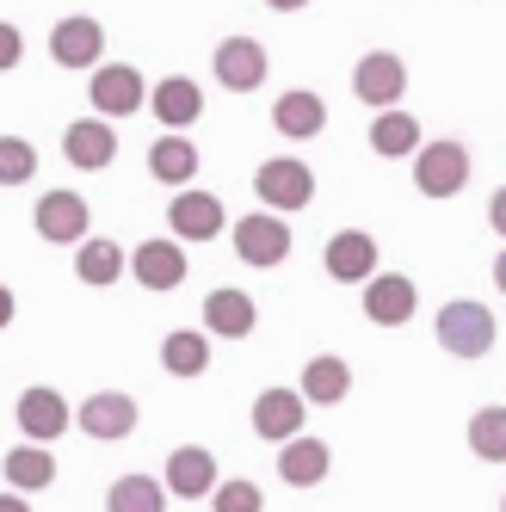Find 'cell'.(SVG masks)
<instances>
[{
	"mask_svg": "<svg viewBox=\"0 0 506 512\" xmlns=\"http://www.w3.org/2000/svg\"><path fill=\"white\" fill-rule=\"evenodd\" d=\"M253 321H260V309H253L247 290H210V297H204V327H210L216 340L253 334Z\"/></svg>",
	"mask_w": 506,
	"mask_h": 512,
	"instance_id": "19",
	"label": "cell"
},
{
	"mask_svg": "<svg viewBox=\"0 0 506 512\" xmlns=\"http://www.w3.org/2000/svg\"><path fill=\"white\" fill-rule=\"evenodd\" d=\"M488 223H494V235H506V186H500L494 204H488Z\"/></svg>",
	"mask_w": 506,
	"mask_h": 512,
	"instance_id": "34",
	"label": "cell"
},
{
	"mask_svg": "<svg viewBox=\"0 0 506 512\" xmlns=\"http://www.w3.org/2000/svg\"><path fill=\"white\" fill-rule=\"evenodd\" d=\"M371 149L377 155H389V161H402V155H414L420 149V124H414V112H377V124H371Z\"/></svg>",
	"mask_w": 506,
	"mask_h": 512,
	"instance_id": "26",
	"label": "cell"
},
{
	"mask_svg": "<svg viewBox=\"0 0 506 512\" xmlns=\"http://www.w3.org/2000/svg\"><path fill=\"white\" fill-rule=\"evenodd\" d=\"M7 482H13V494H38V488H50L56 482V457L44 451V445H19V451H7Z\"/></svg>",
	"mask_w": 506,
	"mask_h": 512,
	"instance_id": "25",
	"label": "cell"
},
{
	"mask_svg": "<svg viewBox=\"0 0 506 512\" xmlns=\"http://www.w3.org/2000/svg\"><path fill=\"white\" fill-rule=\"evenodd\" d=\"M494 284H500V297H506V253L494 260Z\"/></svg>",
	"mask_w": 506,
	"mask_h": 512,
	"instance_id": "38",
	"label": "cell"
},
{
	"mask_svg": "<svg viewBox=\"0 0 506 512\" xmlns=\"http://www.w3.org/2000/svg\"><path fill=\"white\" fill-rule=\"evenodd\" d=\"M105 512H167V488L155 475H118L105 494Z\"/></svg>",
	"mask_w": 506,
	"mask_h": 512,
	"instance_id": "27",
	"label": "cell"
},
{
	"mask_svg": "<svg viewBox=\"0 0 506 512\" xmlns=\"http://www.w3.org/2000/svg\"><path fill=\"white\" fill-rule=\"evenodd\" d=\"M210 68H216V81H223L229 93H253V87H266V50L253 44V38H223L216 44V56H210Z\"/></svg>",
	"mask_w": 506,
	"mask_h": 512,
	"instance_id": "8",
	"label": "cell"
},
{
	"mask_svg": "<svg viewBox=\"0 0 506 512\" xmlns=\"http://www.w3.org/2000/svg\"><path fill=\"white\" fill-rule=\"evenodd\" d=\"M235 253H241L247 266H278L284 253H291V223L272 216V210L241 216V223H235Z\"/></svg>",
	"mask_w": 506,
	"mask_h": 512,
	"instance_id": "5",
	"label": "cell"
},
{
	"mask_svg": "<svg viewBox=\"0 0 506 512\" xmlns=\"http://www.w3.org/2000/svg\"><path fill=\"white\" fill-rule=\"evenodd\" d=\"M19 50H25V38H19V25H0V75L19 62Z\"/></svg>",
	"mask_w": 506,
	"mask_h": 512,
	"instance_id": "33",
	"label": "cell"
},
{
	"mask_svg": "<svg viewBox=\"0 0 506 512\" xmlns=\"http://www.w3.org/2000/svg\"><path fill=\"white\" fill-rule=\"evenodd\" d=\"M0 512H31V506H25L19 494H0Z\"/></svg>",
	"mask_w": 506,
	"mask_h": 512,
	"instance_id": "37",
	"label": "cell"
},
{
	"mask_svg": "<svg viewBox=\"0 0 506 512\" xmlns=\"http://www.w3.org/2000/svg\"><path fill=\"white\" fill-rule=\"evenodd\" d=\"M352 395V371L346 358H309L303 364V401H315V408H334V401Z\"/></svg>",
	"mask_w": 506,
	"mask_h": 512,
	"instance_id": "23",
	"label": "cell"
},
{
	"mask_svg": "<svg viewBox=\"0 0 506 512\" xmlns=\"http://www.w3.org/2000/svg\"><path fill=\"white\" fill-rule=\"evenodd\" d=\"M112 149H118V136H112V124H105V118H81V124L62 130V155L75 161V167H87V173L112 167Z\"/></svg>",
	"mask_w": 506,
	"mask_h": 512,
	"instance_id": "17",
	"label": "cell"
},
{
	"mask_svg": "<svg viewBox=\"0 0 506 512\" xmlns=\"http://www.w3.org/2000/svg\"><path fill=\"white\" fill-rule=\"evenodd\" d=\"M38 173V149L25 136H0V186H25Z\"/></svg>",
	"mask_w": 506,
	"mask_h": 512,
	"instance_id": "31",
	"label": "cell"
},
{
	"mask_svg": "<svg viewBox=\"0 0 506 512\" xmlns=\"http://www.w3.org/2000/svg\"><path fill=\"white\" fill-rule=\"evenodd\" d=\"M99 50H105V25L99 19H62L50 31V56L62 68H99Z\"/></svg>",
	"mask_w": 506,
	"mask_h": 512,
	"instance_id": "15",
	"label": "cell"
},
{
	"mask_svg": "<svg viewBox=\"0 0 506 512\" xmlns=\"http://www.w3.org/2000/svg\"><path fill=\"white\" fill-rule=\"evenodd\" d=\"M328 278H340V284H371L377 278V241L365 229H340L328 241Z\"/></svg>",
	"mask_w": 506,
	"mask_h": 512,
	"instance_id": "13",
	"label": "cell"
},
{
	"mask_svg": "<svg viewBox=\"0 0 506 512\" xmlns=\"http://www.w3.org/2000/svg\"><path fill=\"white\" fill-rule=\"evenodd\" d=\"M75 278H81V284H118V278H124V253H118V241H81V253H75Z\"/></svg>",
	"mask_w": 506,
	"mask_h": 512,
	"instance_id": "29",
	"label": "cell"
},
{
	"mask_svg": "<svg viewBox=\"0 0 506 512\" xmlns=\"http://www.w3.org/2000/svg\"><path fill=\"white\" fill-rule=\"evenodd\" d=\"M272 13H297V7H309V0H266Z\"/></svg>",
	"mask_w": 506,
	"mask_h": 512,
	"instance_id": "36",
	"label": "cell"
},
{
	"mask_svg": "<svg viewBox=\"0 0 506 512\" xmlns=\"http://www.w3.org/2000/svg\"><path fill=\"white\" fill-rule=\"evenodd\" d=\"M93 112L99 118H130L136 105H149V87H142V75L130 62H105V68H93Z\"/></svg>",
	"mask_w": 506,
	"mask_h": 512,
	"instance_id": "6",
	"label": "cell"
},
{
	"mask_svg": "<svg viewBox=\"0 0 506 512\" xmlns=\"http://www.w3.org/2000/svg\"><path fill=\"white\" fill-rule=\"evenodd\" d=\"M414 309H420L414 278H402V272H377V278L365 284V315H371L377 327H402V321H414Z\"/></svg>",
	"mask_w": 506,
	"mask_h": 512,
	"instance_id": "11",
	"label": "cell"
},
{
	"mask_svg": "<svg viewBox=\"0 0 506 512\" xmlns=\"http://www.w3.org/2000/svg\"><path fill=\"white\" fill-rule=\"evenodd\" d=\"M75 420H81L87 438H105V445H112V438H130V432H136V401H130L124 389H99V395L81 401Z\"/></svg>",
	"mask_w": 506,
	"mask_h": 512,
	"instance_id": "10",
	"label": "cell"
},
{
	"mask_svg": "<svg viewBox=\"0 0 506 512\" xmlns=\"http://www.w3.org/2000/svg\"><path fill=\"white\" fill-rule=\"evenodd\" d=\"M149 105H155V118H161L167 130H186V124L204 118V93H198V81H186V75H167V81L149 93Z\"/></svg>",
	"mask_w": 506,
	"mask_h": 512,
	"instance_id": "21",
	"label": "cell"
},
{
	"mask_svg": "<svg viewBox=\"0 0 506 512\" xmlns=\"http://www.w3.org/2000/svg\"><path fill=\"white\" fill-rule=\"evenodd\" d=\"M272 130H278V136H291V142H309V136L328 130V105L297 87V93H284V99L272 105Z\"/></svg>",
	"mask_w": 506,
	"mask_h": 512,
	"instance_id": "20",
	"label": "cell"
},
{
	"mask_svg": "<svg viewBox=\"0 0 506 512\" xmlns=\"http://www.w3.org/2000/svg\"><path fill=\"white\" fill-rule=\"evenodd\" d=\"M149 173L161 179V186H192V179H198V149L186 136H161L149 149Z\"/></svg>",
	"mask_w": 506,
	"mask_h": 512,
	"instance_id": "24",
	"label": "cell"
},
{
	"mask_svg": "<svg viewBox=\"0 0 506 512\" xmlns=\"http://www.w3.org/2000/svg\"><path fill=\"white\" fill-rule=\"evenodd\" d=\"M303 414H309L303 389H266L260 401H253V432H260L266 445H284V438L303 432Z\"/></svg>",
	"mask_w": 506,
	"mask_h": 512,
	"instance_id": "9",
	"label": "cell"
},
{
	"mask_svg": "<svg viewBox=\"0 0 506 512\" xmlns=\"http://www.w3.org/2000/svg\"><path fill=\"white\" fill-rule=\"evenodd\" d=\"M439 346L457 358H482L494 346V315L482 303H445L439 309Z\"/></svg>",
	"mask_w": 506,
	"mask_h": 512,
	"instance_id": "1",
	"label": "cell"
},
{
	"mask_svg": "<svg viewBox=\"0 0 506 512\" xmlns=\"http://www.w3.org/2000/svg\"><path fill=\"white\" fill-rule=\"evenodd\" d=\"M13 414H19V432L31 438V445H50V438L68 432V401L56 389H25Z\"/></svg>",
	"mask_w": 506,
	"mask_h": 512,
	"instance_id": "14",
	"label": "cell"
},
{
	"mask_svg": "<svg viewBox=\"0 0 506 512\" xmlns=\"http://www.w3.org/2000/svg\"><path fill=\"white\" fill-rule=\"evenodd\" d=\"M7 321H13V290L0 284V327H7Z\"/></svg>",
	"mask_w": 506,
	"mask_h": 512,
	"instance_id": "35",
	"label": "cell"
},
{
	"mask_svg": "<svg viewBox=\"0 0 506 512\" xmlns=\"http://www.w3.org/2000/svg\"><path fill=\"white\" fill-rule=\"evenodd\" d=\"M352 93H358V105H377V112H389V105L408 93L402 56H395V50H371L365 62L352 68Z\"/></svg>",
	"mask_w": 506,
	"mask_h": 512,
	"instance_id": "4",
	"label": "cell"
},
{
	"mask_svg": "<svg viewBox=\"0 0 506 512\" xmlns=\"http://www.w3.org/2000/svg\"><path fill=\"white\" fill-rule=\"evenodd\" d=\"M469 451L482 463H506V408H482L469 420Z\"/></svg>",
	"mask_w": 506,
	"mask_h": 512,
	"instance_id": "30",
	"label": "cell"
},
{
	"mask_svg": "<svg viewBox=\"0 0 506 512\" xmlns=\"http://www.w3.org/2000/svg\"><path fill=\"white\" fill-rule=\"evenodd\" d=\"M130 272H136L142 290H173V284H186V247H173V241H142L136 260H130Z\"/></svg>",
	"mask_w": 506,
	"mask_h": 512,
	"instance_id": "18",
	"label": "cell"
},
{
	"mask_svg": "<svg viewBox=\"0 0 506 512\" xmlns=\"http://www.w3.org/2000/svg\"><path fill=\"white\" fill-rule=\"evenodd\" d=\"M469 179V149L463 142H432V149L414 155V186L426 198H457Z\"/></svg>",
	"mask_w": 506,
	"mask_h": 512,
	"instance_id": "2",
	"label": "cell"
},
{
	"mask_svg": "<svg viewBox=\"0 0 506 512\" xmlns=\"http://www.w3.org/2000/svg\"><path fill=\"white\" fill-rule=\"evenodd\" d=\"M167 223H173L179 241H210V235H223L229 216H223V198H216V192H192V186H186V192L173 198Z\"/></svg>",
	"mask_w": 506,
	"mask_h": 512,
	"instance_id": "12",
	"label": "cell"
},
{
	"mask_svg": "<svg viewBox=\"0 0 506 512\" xmlns=\"http://www.w3.org/2000/svg\"><path fill=\"white\" fill-rule=\"evenodd\" d=\"M253 192L266 198V210H303L315 198V173L297 155H278V161H266L260 173H253Z\"/></svg>",
	"mask_w": 506,
	"mask_h": 512,
	"instance_id": "3",
	"label": "cell"
},
{
	"mask_svg": "<svg viewBox=\"0 0 506 512\" xmlns=\"http://www.w3.org/2000/svg\"><path fill=\"white\" fill-rule=\"evenodd\" d=\"M328 445H321V438H284V451H278V475H284V482H291V488H315L321 482V475H328Z\"/></svg>",
	"mask_w": 506,
	"mask_h": 512,
	"instance_id": "22",
	"label": "cell"
},
{
	"mask_svg": "<svg viewBox=\"0 0 506 512\" xmlns=\"http://www.w3.org/2000/svg\"><path fill=\"white\" fill-rule=\"evenodd\" d=\"M31 223H38V235L56 241V247H81L93 210H87L81 192H50V198H38V216H31Z\"/></svg>",
	"mask_w": 506,
	"mask_h": 512,
	"instance_id": "7",
	"label": "cell"
},
{
	"mask_svg": "<svg viewBox=\"0 0 506 512\" xmlns=\"http://www.w3.org/2000/svg\"><path fill=\"white\" fill-rule=\"evenodd\" d=\"M204 364H210V346H204V334H192V327H179V334L161 340V371L167 377H204Z\"/></svg>",
	"mask_w": 506,
	"mask_h": 512,
	"instance_id": "28",
	"label": "cell"
},
{
	"mask_svg": "<svg viewBox=\"0 0 506 512\" xmlns=\"http://www.w3.org/2000/svg\"><path fill=\"white\" fill-rule=\"evenodd\" d=\"M210 500H216V512H260L266 506V494L253 488V482H223Z\"/></svg>",
	"mask_w": 506,
	"mask_h": 512,
	"instance_id": "32",
	"label": "cell"
},
{
	"mask_svg": "<svg viewBox=\"0 0 506 512\" xmlns=\"http://www.w3.org/2000/svg\"><path fill=\"white\" fill-rule=\"evenodd\" d=\"M500 512H506V500H500Z\"/></svg>",
	"mask_w": 506,
	"mask_h": 512,
	"instance_id": "39",
	"label": "cell"
},
{
	"mask_svg": "<svg viewBox=\"0 0 506 512\" xmlns=\"http://www.w3.org/2000/svg\"><path fill=\"white\" fill-rule=\"evenodd\" d=\"M167 494H179V500L216 494V457H210L204 445H179V451L167 457Z\"/></svg>",
	"mask_w": 506,
	"mask_h": 512,
	"instance_id": "16",
	"label": "cell"
}]
</instances>
